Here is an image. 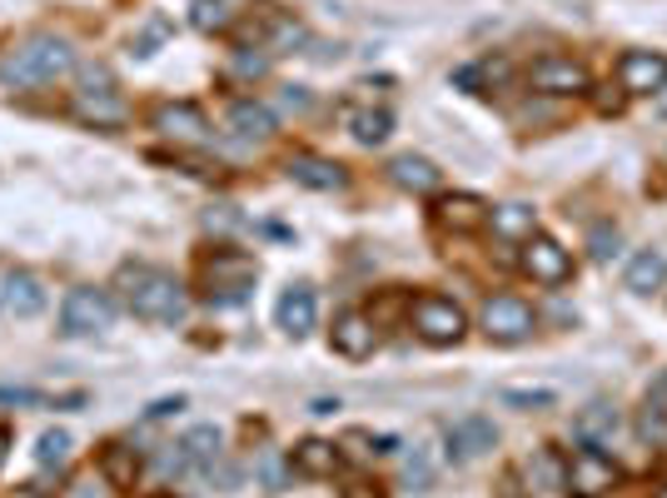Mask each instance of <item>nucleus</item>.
Masks as SVG:
<instances>
[{
  "label": "nucleus",
  "instance_id": "f257e3e1",
  "mask_svg": "<svg viewBox=\"0 0 667 498\" xmlns=\"http://www.w3.org/2000/svg\"><path fill=\"white\" fill-rule=\"evenodd\" d=\"M119 299L135 319H149V324H185L189 314V294L169 269H155V264H125L119 269Z\"/></svg>",
  "mask_w": 667,
  "mask_h": 498
},
{
  "label": "nucleus",
  "instance_id": "f03ea898",
  "mask_svg": "<svg viewBox=\"0 0 667 498\" xmlns=\"http://www.w3.org/2000/svg\"><path fill=\"white\" fill-rule=\"evenodd\" d=\"M70 70H75V50H70V40L30 35L25 45H15L10 55H0V85L40 90V85H55V80L70 75Z\"/></svg>",
  "mask_w": 667,
  "mask_h": 498
},
{
  "label": "nucleus",
  "instance_id": "7ed1b4c3",
  "mask_svg": "<svg viewBox=\"0 0 667 498\" xmlns=\"http://www.w3.org/2000/svg\"><path fill=\"white\" fill-rule=\"evenodd\" d=\"M199 279H205V304H209V309H239L249 294H254L259 264H254L249 255H235V249H219V255H209V259H205Z\"/></svg>",
  "mask_w": 667,
  "mask_h": 498
},
{
  "label": "nucleus",
  "instance_id": "20e7f679",
  "mask_svg": "<svg viewBox=\"0 0 667 498\" xmlns=\"http://www.w3.org/2000/svg\"><path fill=\"white\" fill-rule=\"evenodd\" d=\"M70 110H75V120H85V125H95V129L129 125V105H125V95H119L115 75H110L105 65L80 75V90H75V100H70Z\"/></svg>",
  "mask_w": 667,
  "mask_h": 498
},
{
  "label": "nucleus",
  "instance_id": "39448f33",
  "mask_svg": "<svg viewBox=\"0 0 667 498\" xmlns=\"http://www.w3.org/2000/svg\"><path fill=\"white\" fill-rule=\"evenodd\" d=\"M115 324V299L105 289H70L60 304V334L65 339H95Z\"/></svg>",
  "mask_w": 667,
  "mask_h": 498
},
{
  "label": "nucleus",
  "instance_id": "423d86ee",
  "mask_svg": "<svg viewBox=\"0 0 667 498\" xmlns=\"http://www.w3.org/2000/svg\"><path fill=\"white\" fill-rule=\"evenodd\" d=\"M414 329H418V339H424V344L448 349V344H458V339H463L468 319H463V309H458L454 299H444V294H418V299H414Z\"/></svg>",
  "mask_w": 667,
  "mask_h": 498
},
{
  "label": "nucleus",
  "instance_id": "0eeeda50",
  "mask_svg": "<svg viewBox=\"0 0 667 498\" xmlns=\"http://www.w3.org/2000/svg\"><path fill=\"white\" fill-rule=\"evenodd\" d=\"M563 488L573 498H603L617 488V464L603 454V448H577L567 458V474H563Z\"/></svg>",
  "mask_w": 667,
  "mask_h": 498
},
{
  "label": "nucleus",
  "instance_id": "6e6552de",
  "mask_svg": "<svg viewBox=\"0 0 667 498\" xmlns=\"http://www.w3.org/2000/svg\"><path fill=\"white\" fill-rule=\"evenodd\" d=\"M478 319H483V334L493 339V344H523L538 329V314L518 294H493Z\"/></svg>",
  "mask_w": 667,
  "mask_h": 498
},
{
  "label": "nucleus",
  "instance_id": "1a4fd4ad",
  "mask_svg": "<svg viewBox=\"0 0 667 498\" xmlns=\"http://www.w3.org/2000/svg\"><path fill=\"white\" fill-rule=\"evenodd\" d=\"M149 125H155L165 139H175V145H209V139H215L205 110L189 105V100H165V105H155L149 110Z\"/></svg>",
  "mask_w": 667,
  "mask_h": 498
},
{
  "label": "nucleus",
  "instance_id": "9d476101",
  "mask_svg": "<svg viewBox=\"0 0 667 498\" xmlns=\"http://www.w3.org/2000/svg\"><path fill=\"white\" fill-rule=\"evenodd\" d=\"M518 264H523V274L533 279V284H548V289H557V284L573 279V259H567V249L557 245V239H548V235H528Z\"/></svg>",
  "mask_w": 667,
  "mask_h": 498
},
{
  "label": "nucleus",
  "instance_id": "9b49d317",
  "mask_svg": "<svg viewBox=\"0 0 667 498\" xmlns=\"http://www.w3.org/2000/svg\"><path fill=\"white\" fill-rule=\"evenodd\" d=\"M617 85H623V95H657L667 85V55H657V50H627L617 60Z\"/></svg>",
  "mask_w": 667,
  "mask_h": 498
},
{
  "label": "nucleus",
  "instance_id": "f8f14e48",
  "mask_svg": "<svg viewBox=\"0 0 667 498\" xmlns=\"http://www.w3.org/2000/svg\"><path fill=\"white\" fill-rule=\"evenodd\" d=\"M528 85L543 90V95H583L587 70L567 55H543V60H533V70H528Z\"/></svg>",
  "mask_w": 667,
  "mask_h": 498
},
{
  "label": "nucleus",
  "instance_id": "ddd939ff",
  "mask_svg": "<svg viewBox=\"0 0 667 498\" xmlns=\"http://www.w3.org/2000/svg\"><path fill=\"white\" fill-rule=\"evenodd\" d=\"M444 444H448V458H458V464H468V458L488 454V448L498 444V428H493V418H483V414H468V418H454V424L444 428Z\"/></svg>",
  "mask_w": 667,
  "mask_h": 498
},
{
  "label": "nucleus",
  "instance_id": "4468645a",
  "mask_svg": "<svg viewBox=\"0 0 667 498\" xmlns=\"http://www.w3.org/2000/svg\"><path fill=\"white\" fill-rule=\"evenodd\" d=\"M617 428H623V414H617V404H607V398H593V404H583L573 414V438L583 448H613Z\"/></svg>",
  "mask_w": 667,
  "mask_h": 498
},
{
  "label": "nucleus",
  "instance_id": "2eb2a0df",
  "mask_svg": "<svg viewBox=\"0 0 667 498\" xmlns=\"http://www.w3.org/2000/svg\"><path fill=\"white\" fill-rule=\"evenodd\" d=\"M334 349L344 359H368L374 354V344H378V329H374V319L368 314H358V309H344V314L334 319Z\"/></svg>",
  "mask_w": 667,
  "mask_h": 498
},
{
  "label": "nucleus",
  "instance_id": "dca6fc26",
  "mask_svg": "<svg viewBox=\"0 0 667 498\" xmlns=\"http://www.w3.org/2000/svg\"><path fill=\"white\" fill-rule=\"evenodd\" d=\"M314 314H319V299H314V289H309V284H289L284 294H279V304H274L279 329L294 334V339H304L309 329H314Z\"/></svg>",
  "mask_w": 667,
  "mask_h": 498
},
{
  "label": "nucleus",
  "instance_id": "f3484780",
  "mask_svg": "<svg viewBox=\"0 0 667 498\" xmlns=\"http://www.w3.org/2000/svg\"><path fill=\"white\" fill-rule=\"evenodd\" d=\"M388 179H394L398 189H408V195H438L444 169H438L434 159H424V155H394L388 159Z\"/></svg>",
  "mask_w": 667,
  "mask_h": 498
},
{
  "label": "nucleus",
  "instance_id": "a211bd4d",
  "mask_svg": "<svg viewBox=\"0 0 667 498\" xmlns=\"http://www.w3.org/2000/svg\"><path fill=\"white\" fill-rule=\"evenodd\" d=\"M0 304L15 319H35L40 309H45V284H40L35 274H25V269H10V274L0 279Z\"/></svg>",
  "mask_w": 667,
  "mask_h": 498
},
{
  "label": "nucleus",
  "instance_id": "6ab92c4d",
  "mask_svg": "<svg viewBox=\"0 0 667 498\" xmlns=\"http://www.w3.org/2000/svg\"><path fill=\"white\" fill-rule=\"evenodd\" d=\"M434 219L444 229H454V235H473V229L488 225V205L478 195H444L434 205Z\"/></svg>",
  "mask_w": 667,
  "mask_h": 498
},
{
  "label": "nucleus",
  "instance_id": "aec40b11",
  "mask_svg": "<svg viewBox=\"0 0 667 498\" xmlns=\"http://www.w3.org/2000/svg\"><path fill=\"white\" fill-rule=\"evenodd\" d=\"M139 468H145V458L129 444H105V454H100V474H105V484L115 488V494L139 484Z\"/></svg>",
  "mask_w": 667,
  "mask_h": 498
},
{
  "label": "nucleus",
  "instance_id": "412c9836",
  "mask_svg": "<svg viewBox=\"0 0 667 498\" xmlns=\"http://www.w3.org/2000/svg\"><path fill=\"white\" fill-rule=\"evenodd\" d=\"M289 179L304 189H344V165H334V159H319V155H294L289 159Z\"/></svg>",
  "mask_w": 667,
  "mask_h": 498
},
{
  "label": "nucleus",
  "instance_id": "4be33fe9",
  "mask_svg": "<svg viewBox=\"0 0 667 498\" xmlns=\"http://www.w3.org/2000/svg\"><path fill=\"white\" fill-rule=\"evenodd\" d=\"M637 438L643 444H667V374H657V384L647 388L643 414H637Z\"/></svg>",
  "mask_w": 667,
  "mask_h": 498
},
{
  "label": "nucleus",
  "instance_id": "5701e85b",
  "mask_svg": "<svg viewBox=\"0 0 667 498\" xmlns=\"http://www.w3.org/2000/svg\"><path fill=\"white\" fill-rule=\"evenodd\" d=\"M229 129H235L239 139H269L274 135V115H269V105H259V100H235L229 105Z\"/></svg>",
  "mask_w": 667,
  "mask_h": 498
},
{
  "label": "nucleus",
  "instance_id": "b1692460",
  "mask_svg": "<svg viewBox=\"0 0 667 498\" xmlns=\"http://www.w3.org/2000/svg\"><path fill=\"white\" fill-rule=\"evenodd\" d=\"M623 284L633 289V294H653V289L667 284V255H657V249H643V255L627 259V274Z\"/></svg>",
  "mask_w": 667,
  "mask_h": 498
},
{
  "label": "nucleus",
  "instance_id": "393cba45",
  "mask_svg": "<svg viewBox=\"0 0 667 498\" xmlns=\"http://www.w3.org/2000/svg\"><path fill=\"white\" fill-rule=\"evenodd\" d=\"M523 474H528V488H533V494H557L567 464L553 454V448H533V454L523 458Z\"/></svg>",
  "mask_w": 667,
  "mask_h": 498
},
{
  "label": "nucleus",
  "instance_id": "a878e982",
  "mask_svg": "<svg viewBox=\"0 0 667 498\" xmlns=\"http://www.w3.org/2000/svg\"><path fill=\"white\" fill-rule=\"evenodd\" d=\"M294 468L309 478H329L338 468V448L324 444V438H304V444L294 448Z\"/></svg>",
  "mask_w": 667,
  "mask_h": 498
},
{
  "label": "nucleus",
  "instance_id": "bb28decb",
  "mask_svg": "<svg viewBox=\"0 0 667 498\" xmlns=\"http://www.w3.org/2000/svg\"><path fill=\"white\" fill-rule=\"evenodd\" d=\"M488 225H493V235H498V239H518V245H523L528 235H538V225H533V209H528V205H503V209H488Z\"/></svg>",
  "mask_w": 667,
  "mask_h": 498
},
{
  "label": "nucleus",
  "instance_id": "cd10ccee",
  "mask_svg": "<svg viewBox=\"0 0 667 498\" xmlns=\"http://www.w3.org/2000/svg\"><path fill=\"white\" fill-rule=\"evenodd\" d=\"M219 444H225V438H219L215 424H195L185 438H179V448H185V458H189L195 468H209V464H215V458H219Z\"/></svg>",
  "mask_w": 667,
  "mask_h": 498
},
{
  "label": "nucleus",
  "instance_id": "c85d7f7f",
  "mask_svg": "<svg viewBox=\"0 0 667 498\" xmlns=\"http://www.w3.org/2000/svg\"><path fill=\"white\" fill-rule=\"evenodd\" d=\"M189 25H195L199 35H225V30L235 25V10H229V0H195V6H189Z\"/></svg>",
  "mask_w": 667,
  "mask_h": 498
},
{
  "label": "nucleus",
  "instance_id": "c756f323",
  "mask_svg": "<svg viewBox=\"0 0 667 498\" xmlns=\"http://www.w3.org/2000/svg\"><path fill=\"white\" fill-rule=\"evenodd\" d=\"M348 125H354L358 145H384L388 129H394V115L388 110H358V115H348Z\"/></svg>",
  "mask_w": 667,
  "mask_h": 498
},
{
  "label": "nucleus",
  "instance_id": "7c9ffc66",
  "mask_svg": "<svg viewBox=\"0 0 667 498\" xmlns=\"http://www.w3.org/2000/svg\"><path fill=\"white\" fill-rule=\"evenodd\" d=\"M70 458V434L65 428H45V434L35 438V464L40 468H60Z\"/></svg>",
  "mask_w": 667,
  "mask_h": 498
},
{
  "label": "nucleus",
  "instance_id": "2f4dec72",
  "mask_svg": "<svg viewBox=\"0 0 667 498\" xmlns=\"http://www.w3.org/2000/svg\"><path fill=\"white\" fill-rule=\"evenodd\" d=\"M498 404L533 414V408H553V404H557V394H553V388H498Z\"/></svg>",
  "mask_w": 667,
  "mask_h": 498
},
{
  "label": "nucleus",
  "instance_id": "473e14b6",
  "mask_svg": "<svg viewBox=\"0 0 667 498\" xmlns=\"http://www.w3.org/2000/svg\"><path fill=\"white\" fill-rule=\"evenodd\" d=\"M617 249H623V239H617V229H613V225H597L593 235H587V255H593L597 264H613Z\"/></svg>",
  "mask_w": 667,
  "mask_h": 498
},
{
  "label": "nucleus",
  "instance_id": "72a5a7b5",
  "mask_svg": "<svg viewBox=\"0 0 667 498\" xmlns=\"http://www.w3.org/2000/svg\"><path fill=\"white\" fill-rule=\"evenodd\" d=\"M404 478H408V488H428V484H434V458H428L424 448H414L408 464H404Z\"/></svg>",
  "mask_w": 667,
  "mask_h": 498
},
{
  "label": "nucleus",
  "instance_id": "f704fd0d",
  "mask_svg": "<svg viewBox=\"0 0 667 498\" xmlns=\"http://www.w3.org/2000/svg\"><path fill=\"white\" fill-rule=\"evenodd\" d=\"M65 498H115V488L105 484V474H85L65 488Z\"/></svg>",
  "mask_w": 667,
  "mask_h": 498
},
{
  "label": "nucleus",
  "instance_id": "c9c22d12",
  "mask_svg": "<svg viewBox=\"0 0 667 498\" xmlns=\"http://www.w3.org/2000/svg\"><path fill=\"white\" fill-rule=\"evenodd\" d=\"M259 478H264L269 488H284V478H289V468H284V458L274 454V448H269L264 458H259Z\"/></svg>",
  "mask_w": 667,
  "mask_h": 498
},
{
  "label": "nucleus",
  "instance_id": "e433bc0d",
  "mask_svg": "<svg viewBox=\"0 0 667 498\" xmlns=\"http://www.w3.org/2000/svg\"><path fill=\"white\" fill-rule=\"evenodd\" d=\"M235 70H239V75H264V70H269V55H244V50H239V55H235Z\"/></svg>",
  "mask_w": 667,
  "mask_h": 498
},
{
  "label": "nucleus",
  "instance_id": "4c0bfd02",
  "mask_svg": "<svg viewBox=\"0 0 667 498\" xmlns=\"http://www.w3.org/2000/svg\"><path fill=\"white\" fill-rule=\"evenodd\" d=\"M179 408H185V398H155V404H149V418H169V414H179Z\"/></svg>",
  "mask_w": 667,
  "mask_h": 498
},
{
  "label": "nucleus",
  "instance_id": "58836bf2",
  "mask_svg": "<svg viewBox=\"0 0 667 498\" xmlns=\"http://www.w3.org/2000/svg\"><path fill=\"white\" fill-rule=\"evenodd\" d=\"M279 100H284V110H304L309 105V95L299 85H284V95H279Z\"/></svg>",
  "mask_w": 667,
  "mask_h": 498
},
{
  "label": "nucleus",
  "instance_id": "ea45409f",
  "mask_svg": "<svg viewBox=\"0 0 667 498\" xmlns=\"http://www.w3.org/2000/svg\"><path fill=\"white\" fill-rule=\"evenodd\" d=\"M653 110H657V115L667 120V85H663V95H657V105H653Z\"/></svg>",
  "mask_w": 667,
  "mask_h": 498
},
{
  "label": "nucleus",
  "instance_id": "a19ab883",
  "mask_svg": "<svg viewBox=\"0 0 667 498\" xmlns=\"http://www.w3.org/2000/svg\"><path fill=\"white\" fill-rule=\"evenodd\" d=\"M6 444H10V434H6V428H0V458H6Z\"/></svg>",
  "mask_w": 667,
  "mask_h": 498
},
{
  "label": "nucleus",
  "instance_id": "79ce46f5",
  "mask_svg": "<svg viewBox=\"0 0 667 498\" xmlns=\"http://www.w3.org/2000/svg\"><path fill=\"white\" fill-rule=\"evenodd\" d=\"M657 498H667V488H657Z\"/></svg>",
  "mask_w": 667,
  "mask_h": 498
}]
</instances>
